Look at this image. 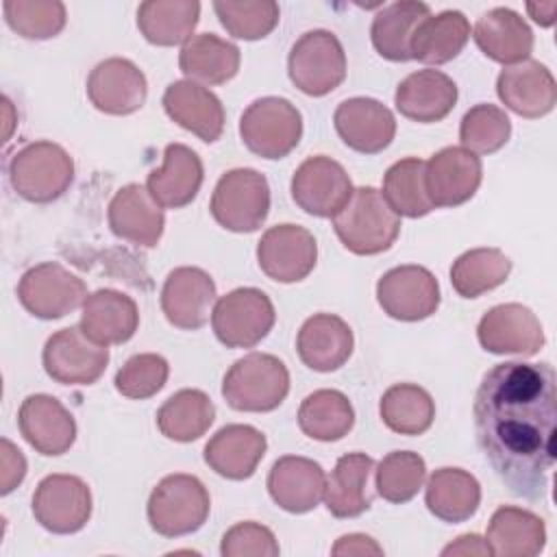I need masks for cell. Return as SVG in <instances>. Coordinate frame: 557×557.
<instances>
[{
  "label": "cell",
  "instance_id": "obj_1",
  "mask_svg": "<svg viewBox=\"0 0 557 557\" xmlns=\"http://www.w3.org/2000/svg\"><path fill=\"white\" fill-rule=\"evenodd\" d=\"M476 444L511 494L542 500L557 459L555 370L505 361L490 368L472 405Z\"/></svg>",
  "mask_w": 557,
  "mask_h": 557
},
{
  "label": "cell",
  "instance_id": "obj_2",
  "mask_svg": "<svg viewBox=\"0 0 557 557\" xmlns=\"http://www.w3.org/2000/svg\"><path fill=\"white\" fill-rule=\"evenodd\" d=\"M331 220L344 248L361 257L389 250L400 233V218L370 185L352 189L350 200Z\"/></svg>",
  "mask_w": 557,
  "mask_h": 557
},
{
  "label": "cell",
  "instance_id": "obj_3",
  "mask_svg": "<svg viewBox=\"0 0 557 557\" xmlns=\"http://www.w3.org/2000/svg\"><path fill=\"white\" fill-rule=\"evenodd\" d=\"M289 392L285 363L268 352H248L222 379V396L235 411L265 413L276 409Z\"/></svg>",
  "mask_w": 557,
  "mask_h": 557
},
{
  "label": "cell",
  "instance_id": "obj_4",
  "mask_svg": "<svg viewBox=\"0 0 557 557\" xmlns=\"http://www.w3.org/2000/svg\"><path fill=\"white\" fill-rule=\"evenodd\" d=\"M9 178L20 198L46 205L70 189L74 161L70 152L54 141H30L11 157Z\"/></svg>",
  "mask_w": 557,
  "mask_h": 557
},
{
  "label": "cell",
  "instance_id": "obj_5",
  "mask_svg": "<svg viewBox=\"0 0 557 557\" xmlns=\"http://www.w3.org/2000/svg\"><path fill=\"white\" fill-rule=\"evenodd\" d=\"M211 498L202 481L194 474L163 476L148 498V522L163 537L196 533L209 518Z\"/></svg>",
  "mask_w": 557,
  "mask_h": 557
},
{
  "label": "cell",
  "instance_id": "obj_6",
  "mask_svg": "<svg viewBox=\"0 0 557 557\" xmlns=\"http://www.w3.org/2000/svg\"><path fill=\"white\" fill-rule=\"evenodd\" d=\"M239 137L252 154L283 159L300 144L302 115L287 98H257L239 117Z\"/></svg>",
  "mask_w": 557,
  "mask_h": 557
},
{
  "label": "cell",
  "instance_id": "obj_7",
  "mask_svg": "<svg viewBox=\"0 0 557 557\" xmlns=\"http://www.w3.org/2000/svg\"><path fill=\"white\" fill-rule=\"evenodd\" d=\"M213 220L231 233H255L270 213L268 178L252 168H235L220 176L211 196Z\"/></svg>",
  "mask_w": 557,
  "mask_h": 557
},
{
  "label": "cell",
  "instance_id": "obj_8",
  "mask_svg": "<svg viewBox=\"0 0 557 557\" xmlns=\"http://www.w3.org/2000/svg\"><path fill=\"white\" fill-rule=\"evenodd\" d=\"M289 81L307 96L320 98L346 78V52L335 33L315 28L296 39L287 57Z\"/></svg>",
  "mask_w": 557,
  "mask_h": 557
},
{
  "label": "cell",
  "instance_id": "obj_9",
  "mask_svg": "<svg viewBox=\"0 0 557 557\" xmlns=\"http://www.w3.org/2000/svg\"><path fill=\"white\" fill-rule=\"evenodd\" d=\"M276 320L270 296L257 287H237L215 300L211 326L226 348H252L268 337Z\"/></svg>",
  "mask_w": 557,
  "mask_h": 557
},
{
  "label": "cell",
  "instance_id": "obj_10",
  "mask_svg": "<svg viewBox=\"0 0 557 557\" xmlns=\"http://www.w3.org/2000/svg\"><path fill=\"white\" fill-rule=\"evenodd\" d=\"M22 307L39 320H59L87 298V285L57 261H46L26 270L17 285Z\"/></svg>",
  "mask_w": 557,
  "mask_h": 557
},
{
  "label": "cell",
  "instance_id": "obj_11",
  "mask_svg": "<svg viewBox=\"0 0 557 557\" xmlns=\"http://www.w3.org/2000/svg\"><path fill=\"white\" fill-rule=\"evenodd\" d=\"M46 374L61 385H91L109 363V346L91 342L81 326L52 333L41 352Z\"/></svg>",
  "mask_w": 557,
  "mask_h": 557
},
{
  "label": "cell",
  "instance_id": "obj_12",
  "mask_svg": "<svg viewBox=\"0 0 557 557\" xmlns=\"http://www.w3.org/2000/svg\"><path fill=\"white\" fill-rule=\"evenodd\" d=\"M33 516L50 533H78L91 518L89 485L74 474H48L33 494Z\"/></svg>",
  "mask_w": 557,
  "mask_h": 557
},
{
  "label": "cell",
  "instance_id": "obj_13",
  "mask_svg": "<svg viewBox=\"0 0 557 557\" xmlns=\"http://www.w3.org/2000/svg\"><path fill=\"white\" fill-rule=\"evenodd\" d=\"M376 300L381 309L394 320H426L440 307V283L422 265H398L379 278Z\"/></svg>",
  "mask_w": 557,
  "mask_h": 557
},
{
  "label": "cell",
  "instance_id": "obj_14",
  "mask_svg": "<svg viewBox=\"0 0 557 557\" xmlns=\"http://www.w3.org/2000/svg\"><path fill=\"white\" fill-rule=\"evenodd\" d=\"M350 196V176L344 165L331 157H309L292 176V198L309 215L333 218Z\"/></svg>",
  "mask_w": 557,
  "mask_h": 557
},
{
  "label": "cell",
  "instance_id": "obj_15",
  "mask_svg": "<svg viewBox=\"0 0 557 557\" xmlns=\"http://www.w3.org/2000/svg\"><path fill=\"white\" fill-rule=\"evenodd\" d=\"M257 261L268 278L276 283H298L315 268V237L305 226L276 224L261 235Z\"/></svg>",
  "mask_w": 557,
  "mask_h": 557
},
{
  "label": "cell",
  "instance_id": "obj_16",
  "mask_svg": "<svg viewBox=\"0 0 557 557\" xmlns=\"http://www.w3.org/2000/svg\"><path fill=\"white\" fill-rule=\"evenodd\" d=\"M476 337L487 352L522 357L540 352L546 342L542 322L520 302H505L485 311L479 320Z\"/></svg>",
  "mask_w": 557,
  "mask_h": 557
},
{
  "label": "cell",
  "instance_id": "obj_17",
  "mask_svg": "<svg viewBox=\"0 0 557 557\" xmlns=\"http://www.w3.org/2000/svg\"><path fill=\"white\" fill-rule=\"evenodd\" d=\"M481 178V159L463 146H446L424 161V187L435 209L468 202L476 194Z\"/></svg>",
  "mask_w": 557,
  "mask_h": 557
},
{
  "label": "cell",
  "instance_id": "obj_18",
  "mask_svg": "<svg viewBox=\"0 0 557 557\" xmlns=\"http://www.w3.org/2000/svg\"><path fill=\"white\" fill-rule=\"evenodd\" d=\"M146 96L144 72L122 57L100 61L87 78L89 102L107 115H131L144 107Z\"/></svg>",
  "mask_w": 557,
  "mask_h": 557
},
{
  "label": "cell",
  "instance_id": "obj_19",
  "mask_svg": "<svg viewBox=\"0 0 557 557\" xmlns=\"http://www.w3.org/2000/svg\"><path fill=\"white\" fill-rule=\"evenodd\" d=\"M215 296V283L205 270L181 265L168 274L161 287V311L172 326L196 331L207 324Z\"/></svg>",
  "mask_w": 557,
  "mask_h": 557
},
{
  "label": "cell",
  "instance_id": "obj_20",
  "mask_svg": "<svg viewBox=\"0 0 557 557\" xmlns=\"http://www.w3.org/2000/svg\"><path fill=\"white\" fill-rule=\"evenodd\" d=\"M333 124L339 139L361 154L383 152L396 135L394 113L379 100L357 96L337 104Z\"/></svg>",
  "mask_w": 557,
  "mask_h": 557
},
{
  "label": "cell",
  "instance_id": "obj_21",
  "mask_svg": "<svg viewBox=\"0 0 557 557\" xmlns=\"http://www.w3.org/2000/svg\"><path fill=\"white\" fill-rule=\"evenodd\" d=\"M22 437L46 457L63 455L76 440L74 416L50 394H30L17 411Z\"/></svg>",
  "mask_w": 557,
  "mask_h": 557
},
{
  "label": "cell",
  "instance_id": "obj_22",
  "mask_svg": "<svg viewBox=\"0 0 557 557\" xmlns=\"http://www.w3.org/2000/svg\"><path fill=\"white\" fill-rule=\"evenodd\" d=\"M496 94L507 109L520 117L535 120L555 109L557 83L544 63L527 59L500 70L496 78Z\"/></svg>",
  "mask_w": 557,
  "mask_h": 557
},
{
  "label": "cell",
  "instance_id": "obj_23",
  "mask_svg": "<svg viewBox=\"0 0 557 557\" xmlns=\"http://www.w3.org/2000/svg\"><path fill=\"white\" fill-rule=\"evenodd\" d=\"M109 226L117 239L135 246L154 248L163 235V207L139 183H128L115 191L109 202Z\"/></svg>",
  "mask_w": 557,
  "mask_h": 557
},
{
  "label": "cell",
  "instance_id": "obj_24",
  "mask_svg": "<svg viewBox=\"0 0 557 557\" xmlns=\"http://www.w3.org/2000/svg\"><path fill=\"white\" fill-rule=\"evenodd\" d=\"M163 109L172 122L194 133L198 139L213 144L224 131V107L220 98L194 81H174L163 94Z\"/></svg>",
  "mask_w": 557,
  "mask_h": 557
},
{
  "label": "cell",
  "instance_id": "obj_25",
  "mask_svg": "<svg viewBox=\"0 0 557 557\" xmlns=\"http://www.w3.org/2000/svg\"><path fill=\"white\" fill-rule=\"evenodd\" d=\"M326 474L313 459L285 455L276 459L268 474L270 498L289 513H307L324 496Z\"/></svg>",
  "mask_w": 557,
  "mask_h": 557
},
{
  "label": "cell",
  "instance_id": "obj_26",
  "mask_svg": "<svg viewBox=\"0 0 557 557\" xmlns=\"http://www.w3.org/2000/svg\"><path fill=\"white\" fill-rule=\"evenodd\" d=\"M268 448L265 435L250 424H226L205 444V463L231 481L250 479Z\"/></svg>",
  "mask_w": 557,
  "mask_h": 557
},
{
  "label": "cell",
  "instance_id": "obj_27",
  "mask_svg": "<svg viewBox=\"0 0 557 557\" xmlns=\"http://www.w3.org/2000/svg\"><path fill=\"white\" fill-rule=\"evenodd\" d=\"M352 329L335 313L307 318L296 335L300 361L315 372L339 370L352 355Z\"/></svg>",
  "mask_w": 557,
  "mask_h": 557
},
{
  "label": "cell",
  "instance_id": "obj_28",
  "mask_svg": "<svg viewBox=\"0 0 557 557\" xmlns=\"http://www.w3.org/2000/svg\"><path fill=\"white\" fill-rule=\"evenodd\" d=\"M205 178L202 161L185 144H168L163 150V165L152 170L146 189L163 209H183L200 191Z\"/></svg>",
  "mask_w": 557,
  "mask_h": 557
},
{
  "label": "cell",
  "instance_id": "obj_29",
  "mask_svg": "<svg viewBox=\"0 0 557 557\" xmlns=\"http://www.w3.org/2000/svg\"><path fill=\"white\" fill-rule=\"evenodd\" d=\"M394 104L407 120L420 124L440 122L457 104V85L440 70H418L398 83Z\"/></svg>",
  "mask_w": 557,
  "mask_h": 557
},
{
  "label": "cell",
  "instance_id": "obj_30",
  "mask_svg": "<svg viewBox=\"0 0 557 557\" xmlns=\"http://www.w3.org/2000/svg\"><path fill=\"white\" fill-rule=\"evenodd\" d=\"M78 326L100 346L124 344L139 326L137 302L117 289H98L85 298Z\"/></svg>",
  "mask_w": 557,
  "mask_h": 557
},
{
  "label": "cell",
  "instance_id": "obj_31",
  "mask_svg": "<svg viewBox=\"0 0 557 557\" xmlns=\"http://www.w3.org/2000/svg\"><path fill=\"white\" fill-rule=\"evenodd\" d=\"M472 37L481 52L503 65H516L531 57L533 52V30L513 9L496 7L483 13Z\"/></svg>",
  "mask_w": 557,
  "mask_h": 557
},
{
  "label": "cell",
  "instance_id": "obj_32",
  "mask_svg": "<svg viewBox=\"0 0 557 557\" xmlns=\"http://www.w3.org/2000/svg\"><path fill=\"white\" fill-rule=\"evenodd\" d=\"M485 542L498 557H535L546 546V527L537 513L503 505L490 518Z\"/></svg>",
  "mask_w": 557,
  "mask_h": 557
},
{
  "label": "cell",
  "instance_id": "obj_33",
  "mask_svg": "<svg viewBox=\"0 0 557 557\" xmlns=\"http://www.w3.org/2000/svg\"><path fill=\"white\" fill-rule=\"evenodd\" d=\"M470 39V22L461 11L446 9L424 17L409 41L411 59L426 65H444L459 57Z\"/></svg>",
  "mask_w": 557,
  "mask_h": 557
},
{
  "label": "cell",
  "instance_id": "obj_34",
  "mask_svg": "<svg viewBox=\"0 0 557 557\" xmlns=\"http://www.w3.org/2000/svg\"><path fill=\"white\" fill-rule=\"evenodd\" d=\"M374 468V459L366 453L342 455L326 476L324 505L335 518H357L372 505L368 492V476Z\"/></svg>",
  "mask_w": 557,
  "mask_h": 557
},
{
  "label": "cell",
  "instance_id": "obj_35",
  "mask_svg": "<svg viewBox=\"0 0 557 557\" xmlns=\"http://www.w3.org/2000/svg\"><path fill=\"white\" fill-rule=\"evenodd\" d=\"M239 48L213 33L194 35L178 54V67L198 85H224L239 72Z\"/></svg>",
  "mask_w": 557,
  "mask_h": 557
},
{
  "label": "cell",
  "instance_id": "obj_36",
  "mask_svg": "<svg viewBox=\"0 0 557 557\" xmlns=\"http://www.w3.org/2000/svg\"><path fill=\"white\" fill-rule=\"evenodd\" d=\"M424 503L442 522H466L481 505V485L463 468H437L426 481Z\"/></svg>",
  "mask_w": 557,
  "mask_h": 557
},
{
  "label": "cell",
  "instance_id": "obj_37",
  "mask_svg": "<svg viewBox=\"0 0 557 557\" xmlns=\"http://www.w3.org/2000/svg\"><path fill=\"white\" fill-rule=\"evenodd\" d=\"M198 17L200 2L196 0H148L137 9V28L152 46H185Z\"/></svg>",
  "mask_w": 557,
  "mask_h": 557
},
{
  "label": "cell",
  "instance_id": "obj_38",
  "mask_svg": "<svg viewBox=\"0 0 557 557\" xmlns=\"http://www.w3.org/2000/svg\"><path fill=\"white\" fill-rule=\"evenodd\" d=\"M431 15V9L426 2L418 0H398L387 7H383L370 26V39L374 50L396 63L411 61L409 41L416 30V26Z\"/></svg>",
  "mask_w": 557,
  "mask_h": 557
},
{
  "label": "cell",
  "instance_id": "obj_39",
  "mask_svg": "<svg viewBox=\"0 0 557 557\" xmlns=\"http://www.w3.org/2000/svg\"><path fill=\"white\" fill-rule=\"evenodd\" d=\"M213 420L215 407L200 389H178L157 411V426L161 435L183 444L202 437Z\"/></svg>",
  "mask_w": 557,
  "mask_h": 557
},
{
  "label": "cell",
  "instance_id": "obj_40",
  "mask_svg": "<svg viewBox=\"0 0 557 557\" xmlns=\"http://www.w3.org/2000/svg\"><path fill=\"white\" fill-rule=\"evenodd\" d=\"M355 424V409L346 394L337 389H315L298 409L300 431L318 442H337Z\"/></svg>",
  "mask_w": 557,
  "mask_h": 557
},
{
  "label": "cell",
  "instance_id": "obj_41",
  "mask_svg": "<svg viewBox=\"0 0 557 557\" xmlns=\"http://www.w3.org/2000/svg\"><path fill=\"white\" fill-rule=\"evenodd\" d=\"M383 424L400 435H422L435 418L431 394L416 383H396L385 389L379 403Z\"/></svg>",
  "mask_w": 557,
  "mask_h": 557
},
{
  "label": "cell",
  "instance_id": "obj_42",
  "mask_svg": "<svg viewBox=\"0 0 557 557\" xmlns=\"http://www.w3.org/2000/svg\"><path fill=\"white\" fill-rule=\"evenodd\" d=\"M511 272V259L498 248H472L459 255L450 268L453 289L461 298H479L481 294L503 285Z\"/></svg>",
  "mask_w": 557,
  "mask_h": 557
},
{
  "label": "cell",
  "instance_id": "obj_43",
  "mask_svg": "<svg viewBox=\"0 0 557 557\" xmlns=\"http://www.w3.org/2000/svg\"><path fill=\"white\" fill-rule=\"evenodd\" d=\"M381 194L398 218H422L435 209L424 187V161L418 157H407L389 165Z\"/></svg>",
  "mask_w": 557,
  "mask_h": 557
},
{
  "label": "cell",
  "instance_id": "obj_44",
  "mask_svg": "<svg viewBox=\"0 0 557 557\" xmlns=\"http://www.w3.org/2000/svg\"><path fill=\"white\" fill-rule=\"evenodd\" d=\"M426 476V463L418 453L392 450L376 468L374 487L376 494L394 505L409 503L422 487Z\"/></svg>",
  "mask_w": 557,
  "mask_h": 557
},
{
  "label": "cell",
  "instance_id": "obj_45",
  "mask_svg": "<svg viewBox=\"0 0 557 557\" xmlns=\"http://www.w3.org/2000/svg\"><path fill=\"white\" fill-rule=\"evenodd\" d=\"M213 11L226 33L244 41L268 37L281 20V9L274 0H215Z\"/></svg>",
  "mask_w": 557,
  "mask_h": 557
},
{
  "label": "cell",
  "instance_id": "obj_46",
  "mask_svg": "<svg viewBox=\"0 0 557 557\" xmlns=\"http://www.w3.org/2000/svg\"><path fill=\"white\" fill-rule=\"evenodd\" d=\"M509 135L511 122L507 113L490 102H481L468 109L459 124L461 146L476 157L500 150L509 141Z\"/></svg>",
  "mask_w": 557,
  "mask_h": 557
},
{
  "label": "cell",
  "instance_id": "obj_47",
  "mask_svg": "<svg viewBox=\"0 0 557 557\" xmlns=\"http://www.w3.org/2000/svg\"><path fill=\"white\" fill-rule=\"evenodd\" d=\"M4 20L24 39H50L65 26V4L59 0H4Z\"/></svg>",
  "mask_w": 557,
  "mask_h": 557
},
{
  "label": "cell",
  "instance_id": "obj_48",
  "mask_svg": "<svg viewBox=\"0 0 557 557\" xmlns=\"http://www.w3.org/2000/svg\"><path fill=\"white\" fill-rule=\"evenodd\" d=\"M170 376L168 361L157 352L133 355L115 374V389L133 400H146L163 389Z\"/></svg>",
  "mask_w": 557,
  "mask_h": 557
},
{
  "label": "cell",
  "instance_id": "obj_49",
  "mask_svg": "<svg viewBox=\"0 0 557 557\" xmlns=\"http://www.w3.org/2000/svg\"><path fill=\"white\" fill-rule=\"evenodd\" d=\"M224 557H276L281 553L274 533L259 522H239L231 527L220 544Z\"/></svg>",
  "mask_w": 557,
  "mask_h": 557
},
{
  "label": "cell",
  "instance_id": "obj_50",
  "mask_svg": "<svg viewBox=\"0 0 557 557\" xmlns=\"http://www.w3.org/2000/svg\"><path fill=\"white\" fill-rule=\"evenodd\" d=\"M0 494H11L26 476V459L22 450L7 437L0 442Z\"/></svg>",
  "mask_w": 557,
  "mask_h": 557
},
{
  "label": "cell",
  "instance_id": "obj_51",
  "mask_svg": "<svg viewBox=\"0 0 557 557\" xmlns=\"http://www.w3.org/2000/svg\"><path fill=\"white\" fill-rule=\"evenodd\" d=\"M331 553L333 555H383V548L370 535L348 533L335 542Z\"/></svg>",
  "mask_w": 557,
  "mask_h": 557
},
{
  "label": "cell",
  "instance_id": "obj_52",
  "mask_svg": "<svg viewBox=\"0 0 557 557\" xmlns=\"http://www.w3.org/2000/svg\"><path fill=\"white\" fill-rule=\"evenodd\" d=\"M442 555H492L487 542L476 533L459 535L453 544H448Z\"/></svg>",
  "mask_w": 557,
  "mask_h": 557
},
{
  "label": "cell",
  "instance_id": "obj_53",
  "mask_svg": "<svg viewBox=\"0 0 557 557\" xmlns=\"http://www.w3.org/2000/svg\"><path fill=\"white\" fill-rule=\"evenodd\" d=\"M529 15L533 17V22H537L540 26H553L555 24V13H557V2H529L527 4Z\"/></svg>",
  "mask_w": 557,
  "mask_h": 557
}]
</instances>
